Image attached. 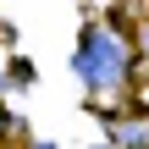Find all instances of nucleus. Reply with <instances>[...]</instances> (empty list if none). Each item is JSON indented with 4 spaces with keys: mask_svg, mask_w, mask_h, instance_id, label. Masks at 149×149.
Returning <instances> with one entry per match:
<instances>
[{
    "mask_svg": "<svg viewBox=\"0 0 149 149\" xmlns=\"http://www.w3.org/2000/svg\"><path fill=\"white\" fill-rule=\"evenodd\" d=\"M127 61H133V50H127V39L116 28H88L83 33V50H77V77L111 100L122 88V77H127Z\"/></svg>",
    "mask_w": 149,
    "mask_h": 149,
    "instance_id": "obj_1",
    "label": "nucleus"
},
{
    "mask_svg": "<svg viewBox=\"0 0 149 149\" xmlns=\"http://www.w3.org/2000/svg\"><path fill=\"white\" fill-rule=\"evenodd\" d=\"M105 127L116 144H149V116H111Z\"/></svg>",
    "mask_w": 149,
    "mask_h": 149,
    "instance_id": "obj_2",
    "label": "nucleus"
}]
</instances>
